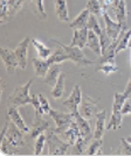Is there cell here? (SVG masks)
Segmentation results:
<instances>
[{"label":"cell","mask_w":131,"mask_h":156,"mask_svg":"<svg viewBox=\"0 0 131 156\" xmlns=\"http://www.w3.org/2000/svg\"><path fill=\"white\" fill-rule=\"evenodd\" d=\"M7 130L5 136H0V155H17L19 149L26 144V132L20 129L11 120H7Z\"/></svg>","instance_id":"cell-1"},{"label":"cell","mask_w":131,"mask_h":156,"mask_svg":"<svg viewBox=\"0 0 131 156\" xmlns=\"http://www.w3.org/2000/svg\"><path fill=\"white\" fill-rule=\"evenodd\" d=\"M65 61H70L69 56L66 54V51L60 47L59 49H56L55 51L48 57V58L43 59L40 57H35L33 58V68H34V72L38 77H45L46 76L48 69L52 66L54 63H62Z\"/></svg>","instance_id":"cell-2"},{"label":"cell","mask_w":131,"mask_h":156,"mask_svg":"<svg viewBox=\"0 0 131 156\" xmlns=\"http://www.w3.org/2000/svg\"><path fill=\"white\" fill-rule=\"evenodd\" d=\"M47 135V146H48V155H66L69 153L72 144L67 141L61 140L59 134L49 128L46 133Z\"/></svg>","instance_id":"cell-3"},{"label":"cell","mask_w":131,"mask_h":156,"mask_svg":"<svg viewBox=\"0 0 131 156\" xmlns=\"http://www.w3.org/2000/svg\"><path fill=\"white\" fill-rule=\"evenodd\" d=\"M128 99V96L125 94L124 92L119 93V92H115L114 94V103H112V114L111 119L109 121V124L107 125V129L111 130V129H118L121 126H122V107L124 105L125 100Z\"/></svg>","instance_id":"cell-4"},{"label":"cell","mask_w":131,"mask_h":156,"mask_svg":"<svg viewBox=\"0 0 131 156\" xmlns=\"http://www.w3.org/2000/svg\"><path fill=\"white\" fill-rule=\"evenodd\" d=\"M33 84V79H29L26 84L18 86L14 89L13 93L8 97L7 105H14V106H25L32 103V96H29V90Z\"/></svg>","instance_id":"cell-5"},{"label":"cell","mask_w":131,"mask_h":156,"mask_svg":"<svg viewBox=\"0 0 131 156\" xmlns=\"http://www.w3.org/2000/svg\"><path fill=\"white\" fill-rule=\"evenodd\" d=\"M52 42H54L55 44H58L59 47H61L63 50L66 51V54L69 56V59L76 63L77 65H92L94 64V62L88 59L85 57L84 52L82 51V49L80 47H75V46H66L62 42H60L58 40H52Z\"/></svg>","instance_id":"cell-6"},{"label":"cell","mask_w":131,"mask_h":156,"mask_svg":"<svg viewBox=\"0 0 131 156\" xmlns=\"http://www.w3.org/2000/svg\"><path fill=\"white\" fill-rule=\"evenodd\" d=\"M49 115L53 120L56 122V128H53L59 135H61L63 132H65L69 126L72 124L73 119V113H65V112H60L56 110H51L49 112Z\"/></svg>","instance_id":"cell-7"},{"label":"cell","mask_w":131,"mask_h":156,"mask_svg":"<svg viewBox=\"0 0 131 156\" xmlns=\"http://www.w3.org/2000/svg\"><path fill=\"white\" fill-rule=\"evenodd\" d=\"M103 20H104L105 32H107L108 36H109L112 41L117 40L118 37L121 36L122 32L126 28V25H123V23H121V22H118V21H114V20L110 18L108 11H104V13H103Z\"/></svg>","instance_id":"cell-8"},{"label":"cell","mask_w":131,"mask_h":156,"mask_svg":"<svg viewBox=\"0 0 131 156\" xmlns=\"http://www.w3.org/2000/svg\"><path fill=\"white\" fill-rule=\"evenodd\" d=\"M0 56L4 62V64L6 66V71L12 75L15 72V69L19 66V61L15 55L14 50H11L6 47H1L0 48Z\"/></svg>","instance_id":"cell-9"},{"label":"cell","mask_w":131,"mask_h":156,"mask_svg":"<svg viewBox=\"0 0 131 156\" xmlns=\"http://www.w3.org/2000/svg\"><path fill=\"white\" fill-rule=\"evenodd\" d=\"M79 112L81 113L82 117H84L85 119L90 120L92 119V117L98 113L97 111V100L92 99V98L88 97V96H83L82 98V101H81V105H80Z\"/></svg>","instance_id":"cell-10"},{"label":"cell","mask_w":131,"mask_h":156,"mask_svg":"<svg viewBox=\"0 0 131 156\" xmlns=\"http://www.w3.org/2000/svg\"><path fill=\"white\" fill-rule=\"evenodd\" d=\"M82 98H83V94H82L80 85H75L72 93L69 94V97L63 100V105L68 110H70V112L79 111L81 101H82Z\"/></svg>","instance_id":"cell-11"},{"label":"cell","mask_w":131,"mask_h":156,"mask_svg":"<svg viewBox=\"0 0 131 156\" xmlns=\"http://www.w3.org/2000/svg\"><path fill=\"white\" fill-rule=\"evenodd\" d=\"M49 128H51L49 122L47 120H45L41 114H35V118H34V121H33V125L31 127L28 135H29L31 139H36L40 134L47 132Z\"/></svg>","instance_id":"cell-12"},{"label":"cell","mask_w":131,"mask_h":156,"mask_svg":"<svg viewBox=\"0 0 131 156\" xmlns=\"http://www.w3.org/2000/svg\"><path fill=\"white\" fill-rule=\"evenodd\" d=\"M32 42V39L29 36H26L25 39L20 42L18 47L15 48V55L18 57V61H19V68L21 69H25L27 65V59H28V47H29V43Z\"/></svg>","instance_id":"cell-13"},{"label":"cell","mask_w":131,"mask_h":156,"mask_svg":"<svg viewBox=\"0 0 131 156\" xmlns=\"http://www.w3.org/2000/svg\"><path fill=\"white\" fill-rule=\"evenodd\" d=\"M7 115H8V119L15 124L20 129H22L24 132H26L27 134L29 133L31 128L27 127L26 122L24 121V119L21 117V114L18 111V106H14V105H7Z\"/></svg>","instance_id":"cell-14"},{"label":"cell","mask_w":131,"mask_h":156,"mask_svg":"<svg viewBox=\"0 0 131 156\" xmlns=\"http://www.w3.org/2000/svg\"><path fill=\"white\" fill-rule=\"evenodd\" d=\"M112 11L116 16V21L126 25V19H128V9H126V2L125 0H112Z\"/></svg>","instance_id":"cell-15"},{"label":"cell","mask_w":131,"mask_h":156,"mask_svg":"<svg viewBox=\"0 0 131 156\" xmlns=\"http://www.w3.org/2000/svg\"><path fill=\"white\" fill-rule=\"evenodd\" d=\"M81 135H82L81 134V130H80L79 126H77L75 120H73L70 126L61 134V136L65 137L66 140H67V142H69L72 146H74L75 143L77 142V140L81 137Z\"/></svg>","instance_id":"cell-16"},{"label":"cell","mask_w":131,"mask_h":156,"mask_svg":"<svg viewBox=\"0 0 131 156\" xmlns=\"http://www.w3.org/2000/svg\"><path fill=\"white\" fill-rule=\"evenodd\" d=\"M72 113H73V119L76 121V124H77L80 130H81L82 136H94V134L92 133L90 125L88 122V119L82 117L79 111H75V112H72Z\"/></svg>","instance_id":"cell-17"},{"label":"cell","mask_w":131,"mask_h":156,"mask_svg":"<svg viewBox=\"0 0 131 156\" xmlns=\"http://www.w3.org/2000/svg\"><path fill=\"white\" fill-rule=\"evenodd\" d=\"M61 72H62V63H54L48 69L46 76H45V83L48 86H54L56 84Z\"/></svg>","instance_id":"cell-18"},{"label":"cell","mask_w":131,"mask_h":156,"mask_svg":"<svg viewBox=\"0 0 131 156\" xmlns=\"http://www.w3.org/2000/svg\"><path fill=\"white\" fill-rule=\"evenodd\" d=\"M88 32H89V29H88L87 27H85V28H81V29H76V30H74L72 42H70V46L80 47L81 49H83L84 47H87Z\"/></svg>","instance_id":"cell-19"},{"label":"cell","mask_w":131,"mask_h":156,"mask_svg":"<svg viewBox=\"0 0 131 156\" xmlns=\"http://www.w3.org/2000/svg\"><path fill=\"white\" fill-rule=\"evenodd\" d=\"M105 118H107V112L105 110L98 112L96 114V127L94 129V139H103L104 132L107 129L105 127Z\"/></svg>","instance_id":"cell-20"},{"label":"cell","mask_w":131,"mask_h":156,"mask_svg":"<svg viewBox=\"0 0 131 156\" xmlns=\"http://www.w3.org/2000/svg\"><path fill=\"white\" fill-rule=\"evenodd\" d=\"M89 18H90V12H89V9L84 8V9L81 11V13L75 18V20L69 23V27L72 28L73 30L81 29V28H85L87 25H88Z\"/></svg>","instance_id":"cell-21"},{"label":"cell","mask_w":131,"mask_h":156,"mask_svg":"<svg viewBox=\"0 0 131 156\" xmlns=\"http://www.w3.org/2000/svg\"><path fill=\"white\" fill-rule=\"evenodd\" d=\"M87 47H88L90 50H92L96 55L101 56V54H102V47H101V40H99V36H98L94 30H90V29H89V32H88Z\"/></svg>","instance_id":"cell-22"},{"label":"cell","mask_w":131,"mask_h":156,"mask_svg":"<svg viewBox=\"0 0 131 156\" xmlns=\"http://www.w3.org/2000/svg\"><path fill=\"white\" fill-rule=\"evenodd\" d=\"M7 6V18L6 22H9L18 14L21 7L24 6L25 0H5Z\"/></svg>","instance_id":"cell-23"},{"label":"cell","mask_w":131,"mask_h":156,"mask_svg":"<svg viewBox=\"0 0 131 156\" xmlns=\"http://www.w3.org/2000/svg\"><path fill=\"white\" fill-rule=\"evenodd\" d=\"M55 12H56V16L60 21H62V22L69 21L67 0H55Z\"/></svg>","instance_id":"cell-24"},{"label":"cell","mask_w":131,"mask_h":156,"mask_svg":"<svg viewBox=\"0 0 131 156\" xmlns=\"http://www.w3.org/2000/svg\"><path fill=\"white\" fill-rule=\"evenodd\" d=\"M32 44L34 46V48H35V50L38 52V56H39L40 58L46 59L53 54L52 49H51L49 47L45 46V44H43L41 41H39V40L32 39Z\"/></svg>","instance_id":"cell-25"},{"label":"cell","mask_w":131,"mask_h":156,"mask_svg":"<svg viewBox=\"0 0 131 156\" xmlns=\"http://www.w3.org/2000/svg\"><path fill=\"white\" fill-rule=\"evenodd\" d=\"M85 8H87V9H89L90 14L96 15L97 18H99V16H103L104 11H107V9L104 8V6L102 5V2H101L99 0H88Z\"/></svg>","instance_id":"cell-26"},{"label":"cell","mask_w":131,"mask_h":156,"mask_svg":"<svg viewBox=\"0 0 131 156\" xmlns=\"http://www.w3.org/2000/svg\"><path fill=\"white\" fill-rule=\"evenodd\" d=\"M65 82H66V76L63 72H61L59 79L56 82V84L53 86L52 91H51V94H52L53 98L55 99H59L63 96L65 93Z\"/></svg>","instance_id":"cell-27"},{"label":"cell","mask_w":131,"mask_h":156,"mask_svg":"<svg viewBox=\"0 0 131 156\" xmlns=\"http://www.w3.org/2000/svg\"><path fill=\"white\" fill-rule=\"evenodd\" d=\"M102 147H103V139H94L92 143L87 147V150H84L85 155H96V154H102Z\"/></svg>","instance_id":"cell-28"},{"label":"cell","mask_w":131,"mask_h":156,"mask_svg":"<svg viewBox=\"0 0 131 156\" xmlns=\"http://www.w3.org/2000/svg\"><path fill=\"white\" fill-rule=\"evenodd\" d=\"M31 4H32L34 14L41 20H46L47 13L43 5V0H31Z\"/></svg>","instance_id":"cell-29"},{"label":"cell","mask_w":131,"mask_h":156,"mask_svg":"<svg viewBox=\"0 0 131 156\" xmlns=\"http://www.w3.org/2000/svg\"><path fill=\"white\" fill-rule=\"evenodd\" d=\"M130 39H131V29L129 30H125L124 34L121 36L119 39V42L117 44V48H116V52H121L125 50L126 48H129V43H130Z\"/></svg>","instance_id":"cell-30"},{"label":"cell","mask_w":131,"mask_h":156,"mask_svg":"<svg viewBox=\"0 0 131 156\" xmlns=\"http://www.w3.org/2000/svg\"><path fill=\"white\" fill-rule=\"evenodd\" d=\"M47 142V135L45 133L40 134L39 136L35 139V144H34V155H41L43 148H45V144Z\"/></svg>","instance_id":"cell-31"},{"label":"cell","mask_w":131,"mask_h":156,"mask_svg":"<svg viewBox=\"0 0 131 156\" xmlns=\"http://www.w3.org/2000/svg\"><path fill=\"white\" fill-rule=\"evenodd\" d=\"M87 28L90 29V30H94V32L97 34L98 36H101L102 34V26L99 25L97 20V16L94 15V14H90V18H89V21H88V25H87Z\"/></svg>","instance_id":"cell-32"},{"label":"cell","mask_w":131,"mask_h":156,"mask_svg":"<svg viewBox=\"0 0 131 156\" xmlns=\"http://www.w3.org/2000/svg\"><path fill=\"white\" fill-rule=\"evenodd\" d=\"M98 72H102L104 75H110V73H114V72L118 71V66L116 65V63H103V64H99L97 69H96Z\"/></svg>","instance_id":"cell-33"},{"label":"cell","mask_w":131,"mask_h":156,"mask_svg":"<svg viewBox=\"0 0 131 156\" xmlns=\"http://www.w3.org/2000/svg\"><path fill=\"white\" fill-rule=\"evenodd\" d=\"M31 105H32L33 107H34V110H35V114H41V115L45 114V112L42 110V106H41V103H40L39 94H33Z\"/></svg>","instance_id":"cell-34"},{"label":"cell","mask_w":131,"mask_h":156,"mask_svg":"<svg viewBox=\"0 0 131 156\" xmlns=\"http://www.w3.org/2000/svg\"><path fill=\"white\" fill-rule=\"evenodd\" d=\"M121 153L123 155H131V143L126 139H121Z\"/></svg>","instance_id":"cell-35"},{"label":"cell","mask_w":131,"mask_h":156,"mask_svg":"<svg viewBox=\"0 0 131 156\" xmlns=\"http://www.w3.org/2000/svg\"><path fill=\"white\" fill-rule=\"evenodd\" d=\"M39 98H40V103H41V106H42V110L45 112V114H48V115H49V112L52 110V107H51V105H49L48 99H46L41 93L39 94Z\"/></svg>","instance_id":"cell-36"},{"label":"cell","mask_w":131,"mask_h":156,"mask_svg":"<svg viewBox=\"0 0 131 156\" xmlns=\"http://www.w3.org/2000/svg\"><path fill=\"white\" fill-rule=\"evenodd\" d=\"M122 114L126 115V114H131V97H129L125 100L124 105L122 107Z\"/></svg>","instance_id":"cell-37"},{"label":"cell","mask_w":131,"mask_h":156,"mask_svg":"<svg viewBox=\"0 0 131 156\" xmlns=\"http://www.w3.org/2000/svg\"><path fill=\"white\" fill-rule=\"evenodd\" d=\"M124 93L128 96V98L131 97V77L129 79V82H128V84H126V87H125L124 90Z\"/></svg>","instance_id":"cell-38"},{"label":"cell","mask_w":131,"mask_h":156,"mask_svg":"<svg viewBox=\"0 0 131 156\" xmlns=\"http://www.w3.org/2000/svg\"><path fill=\"white\" fill-rule=\"evenodd\" d=\"M112 4V0H104V6H105V9L108 11V7H110Z\"/></svg>","instance_id":"cell-39"},{"label":"cell","mask_w":131,"mask_h":156,"mask_svg":"<svg viewBox=\"0 0 131 156\" xmlns=\"http://www.w3.org/2000/svg\"><path fill=\"white\" fill-rule=\"evenodd\" d=\"M125 139H126V141H128V142H130V143H131V135H130V136H126Z\"/></svg>","instance_id":"cell-40"},{"label":"cell","mask_w":131,"mask_h":156,"mask_svg":"<svg viewBox=\"0 0 131 156\" xmlns=\"http://www.w3.org/2000/svg\"><path fill=\"white\" fill-rule=\"evenodd\" d=\"M99 1H101V2H102V5L104 6V0H99ZM104 8H105V6H104Z\"/></svg>","instance_id":"cell-41"},{"label":"cell","mask_w":131,"mask_h":156,"mask_svg":"<svg viewBox=\"0 0 131 156\" xmlns=\"http://www.w3.org/2000/svg\"><path fill=\"white\" fill-rule=\"evenodd\" d=\"M130 65H131V47H130Z\"/></svg>","instance_id":"cell-42"},{"label":"cell","mask_w":131,"mask_h":156,"mask_svg":"<svg viewBox=\"0 0 131 156\" xmlns=\"http://www.w3.org/2000/svg\"><path fill=\"white\" fill-rule=\"evenodd\" d=\"M131 47V39H130V43H129V48Z\"/></svg>","instance_id":"cell-43"}]
</instances>
